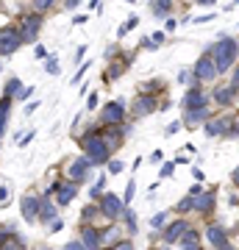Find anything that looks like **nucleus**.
Returning a JSON list of instances; mask_svg holds the SVG:
<instances>
[{"mask_svg":"<svg viewBox=\"0 0 239 250\" xmlns=\"http://www.w3.org/2000/svg\"><path fill=\"white\" fill-rule=\"evenodd\" d=\"M237 98V92L231 89V86H217L214 89V103H220V106H231Z\"/></svg>","mask_w":239,"mask_h":250,"instance_id":"nucleus-20","label":"nucleus"},{"mask_svg":"<svg viewBox=\"0 0 239 250\" xmlns=\"http://www.w3.org/2000/svg\"><path fill=\"white\" fill-rule=\"evenodd\" d=\"M44 56H47V50L42 45H36V59H44Z\"/></svg>","mask_w":239,"mask_h":250,"instance_id":"nucleus-51","label":"nucleus"},{"mask_svg":"<svg viewBox=\"0 0 239 250\" xmlns=\"http://www.w3.org/2000/svg\"><path fill=\"white\" fill-rule=\"evenodd\" d=\"M225 136H228V139H237V136H239V117L234 120V125H231V131Z\"/></svg>","mask_w":239,"mask_h":250,"instance_id":"nucleus-40","label":"nucleus"},{"mask_svg":"<svg viewBox=\"0 0 239 250\" xmlns=\"http://www.w3.org/2000/svg\"><path fill=\"white\" fill-rule=\"evenodd\" d=\"M217 189H209V192H200V195L192 197V211H197V214H209L214 208V203H217Z\"/></svg>","mask_w":239,"mask_h":250,"instance_id":"nucleus-10","label":"nucleus"},{"mask_svg":"<svg viewBox=\"0 0 239 250\" xmlns=\"http://www.w3.org/2000/svg\"><path fill=\"white\" fill-rule=\"evenodd\" d=\"M175 172V164L173 161H167V164H161V172H159V178H170Z\"/></svg>","mask_w":239,"mask_h":250,"instance_id":"nucleus-36","label":"nucleus"},{"mask_svg":"<svg viewBox=\"0 0 239 250\" xmlns=\"http://www.w3.org/2000/svg\"><path fill=\"white\" fill-rule=\"evenodd\" d=\"M56 220V203L50 197L39 195V214H36V223H53Z\"/></svg>","mask_w":239,"mask_h":250,"instance_id":"nucleus-19","label":"nucleus"},{"mask_svg":"<svg viewBox=\"0 0 239 250\" xmlns=\"http://www.w3.org/2000/svg\"><path fill=\"white\" fill-rule=\"evenodd\" d=\"M142 47H148V50H156L159 45H156V42H151V39H142Z\"/></svg>","mask_w":239,"mask_h":250,"instance_id":"nucleus-48","label":"nucleus"},{"mask_svg":"<svg viewBox=\"0 0 239 250\" xmlns=\"http://www.w3.org/2000/svg\"><path fill=\"white\" fill-rule=\"evenodd\" d=\"M195 81H214L217 78V67H214V59H212V53H203L200 59H197V64H195Z\"/></svg>","mask_w":239,"mask_h":250,"instance_id":"nucleus-7","label":"nucleus"},{"mask_svg":"<svg viewBox=\"0 0 239 250\" xmlns=\"http://www.w3.org/2000/svg\"><path fill=\"white\" fill-rule=\"evenodd\" d=\"M181 131V123H170L167 128H164V136H173V134H178Z\"/></svg>","mask_w":239,"mask_h":250,"instance_id":"nucleus-39","label":"nucleus"},{"mask_svg":"<svg viewBox=\"0 0 239 250\" xmlns=\"http://www.w3.org/2000/svg\"><path fill=\"white\" fill-rule=\"evenodd\" d=\"M0 70H3V64H0Z\"/></svg>","mask_w":239,"mask_h":250,"instance_id":"nucleus-60","label":"nucleus"},{"mask_svg":"<svg viewBox=\"0 0 239 250\" xmlns=\"http://www.w3.org/2000/svg\"><path fill=\"white\" fill-rule=\"evenodd\" d=\"M125 120V100H114V103H106V106L100 108V125H123Z\"/></svg>","mask_w":239,"mask_h":250,"instance_id":"nucleus-4","label":"nucleus"},{"mask_svg":"<svg viewBox=\"0 0 239 250\" xmlns=\"http://www.w3.org/2000/svg\"><path fill=\"white\" fill-rule=\"evenodd\" d=\"M206 242L212 245V250L222 248V245H228V231H225L220 223H212L209 228H206Z\"/></svg>","mask_w":239,"mask_h":250,"instance_id":"nucleus-12","label":"nucleus"},{"mask_svg":"<svg viewBox=\"0 0 239 250\" xmlns=\"http://www.w3.org/2000/svg\"><path fill=\"white\" fill-rule=\"evenodd\" d=\"M9 108H11V98L0 100V139L6 134V123H9Z\"/></svg>","mask_w":239,"mask_h":250,"instance_id":"nucleus-22","label":"nucleus"},{"mask_svg":"<svg viewBox=\"0 0 239 250\" xmlns=\"http://www.w3.org/2000/svg\"><path fill=\"white\" fill-rule=\"evenodd\" d=\"M39 28H42V17H39V14H28V17H22V28H20V39H22V45H34Z\"/></svg>","mask_w":239,"mask_h":250,"instance_id":"nucleus-6","label":"nucleus"},{"mask_svg":"<svg viewBox=\"0 0 239 250\" xmlns=\"http://www.w3.org/2000/svg\"><path fill=\"white\" fill-rule=\"evenodd\" d=\"M81 150L87 153V159L92 161V167L111 161V147L103 142V131L100 128H89L87 134L81 136Z\"/></svg>","mask_w":239,"mask_h":250,"instance_id":"nucleus-1","label":"nucleus"},{"mask_svg":"<svg viewBox=\"0 0 239 250\" xmlns=\"http://www.w3.org/2000/svg\"><path fill=\"white\" fill-rule=\"evenodd\" d=\"M161 86H164L161 81H151V83H142L139 92H142V95H151V98H153V92H161Z\"/></svg>","mask_w":239,"mask_h":250,"instance_id":"nucleus-27","label":"nucleus"},{"mask_svg":"<svg viewBox=\"0 0 239 250\" xmlns=\"http://www.w3.org/2000/svg\"><path fill=\"white\" fill-rule=\"evenodd\" d=\"M98 208H100V214L109 217L111 223H117V217H123V211H125L120 195H111V192H103V197H98Z\"/></svg>","mask_w":239,"mask_h":250,"instance_id":"nucleus-3","label":"nucleus"},{"mask_svg":"<svg viewBox=\"0 0 239 250\" xmlns=\"http://www.w3.org/2000/svg\"><path fill=\"white\" fill-rule=\"evenodd\" d=\"M31 92H34V89H31V86H22V89H20V95H17V98H20V100H25L28 95H31Z\"/></svg>","mask_w":239,"mask_h":250,"instance_id":"nucleus-47","label":"nucleus"},{"mask_svg":"<svg viewBox=\"0 0 239 250\" xmlns=\"http://www.w3.org/2000/svg\"><path fill=\"white\" fill-rule=\"evenodd\" d=\"M6 197H9V192H6V187H0V203H6Z\"/></svg>","mask_w":239,"mask_h":250,"instance_id":"nucleus-53","label":"nucleus"},{"mask_svg":"<svg viewBox=\"0 0 239 250\" xmlns=\"http://www.w3.org/2000/svg\"><path fill=\"white\" fill-rule=\"evenodd\" d=\"M89 167H92V161H89L87 156H84V159H75L70 164V172H67V175H70V181L75 184V187L89 181Z\"/></svg>","mask_w":239,"mask_h":250,"instance_id":"nucleus-8","label":"nucleus"},{"mask_svg":"<svg viewBox=\"0 0 239 250\" xmlns=\"http://www.w3.org/2000/svg\"><path fill=\"white\" fill-rule=\"evenodd\" d=\"M36 108H39V100H36V103H28V106H25V114H34Z\"/></svg>","mask_w":239,"mask_h":250,"instance_id":"nucleus-49","label":"nucleus"},{"mask_svg":"<svg viewBox=\"0 0 239 250\" xmlns=\"http://www.w3.org/2000/svg\"><path fill=\"white\" fill-rule=\"evenodd\" d=\"M100 214V208H98V203H92V206H84L81 208V220H84V225H92V220Z\"/></svg>","mask_w":239,"mask_h":250,"instance_id":"nucleus-26","label":"nucleus"},{"mask_svg":"<svg viewBox=\"0 0 239 250\" xmlns=\"http://www.w3.org/2000/svg\"><path fill=\"white\" fill-rule=\"evenodd\" d=\"M123 214H125V225H128V233H136V214H133L128 206H125Z\"/></svg>","mask_w":239,"mask_h":250,"instance_id":"nucleus-29","label":"nucleus"},{"mask_svg":"<svg viewBox=\"0 0 239 250\" xmlns=\"http://www.w3.org/2000/svg\"><path fill=\"white\" fill-rule=\"evenodd\" d=\"M22 248H25V245H22L20 236H11L9 242H3V245H0V250H22Z\"/></svg>","mask_w":239,"mask_h":250,"instance_id":"nucleus-30","label":"nucleus"},{"mask_svg":"<svg viewBox=\"0 0 239 250\" xmlns=\"http://www.w3.org/2000/svg\"><path fill=\"white\" fill-rule=\"evenodd\" d=\"M20 89H22V81H20V78H9V81H6V89H3V98H17Z\"/></svg>","mask_w":239,"mask_h":250,"instance_id":"nucleus-24","label":"nucleus"},{"mask_svg":"<svg viewBox=\"0 0 239 250\" xmlns=\"http://www.w3.org/2000/svg\"><path fill=\"white\" fill-rule=\"evenodd\" d=\"M64 228V220H53V223H50V231H62Z\"/></svg>","mask_w":239,"mask_h":250,"instance_id":"nucleus-46","label":"nucleus"},{"mask_svg":"<svg viewBox=\"0 0 239 250\" xmlns=\"http://www.w3.org/2000/svg\"><path fill=\"white\" fill-rule=\"evenodd\" d=\"M237 56H239V42L231 39V36H222L220 42L214 45L212 50V59H214V67H217V75L222 72H231L234 64H237Z\"/></svg>","mask_w":239,"mask_h":250,"instance_id":"nucleus-2","label":"nucleus"},{"mask_svg":"<svg viewBox=\"0 0 239 250\" xmlns=\"http://www.w3.org/2000/svg\"><path fill=\"white\" fill-rule=\"evenodd\" d=\"M161 39H164V34H161V31H156V34L151 36V42H156V45H161Z\"/></svg>","mask_w":239,"mask_h":250,"instance_id":"nucleus-50","label":"nucleus"},{"mask_svg":"<svg viewBox=\"0 0 239 250\" xmlns=\"http://www.w3.org/2000/svg\"><path fill=\"white\" fill-rule=\"evenodd\" d=\"M197 3H200V6H214L217 0H197Z\"/></svg>","mask_w":239,"mask_h":250,"instance_id":"nucleus-56","label":"nucleus"},{"mask_svg":"<svg viewBox=\"0 0 239 250\" xmlns=\"http://www.w3.org/2000/svg\"><path fill=\"white\" fill-rule=\"evenodd\" d=\"M128 64H131V56H128V59H123V62H114V67H109L106 78H120V75L128 70Z\"/></svg>","mask_w":239,"mask_h":250,"instance_id":"nucleus-25","label":"nucleus"},{"mask_svg":"<svg viewBox=\"0 0 239 250\" xmlns=\"http://www.w3.org/2000/svg\"><path fill=\"white\" fill-rule=\"evenodd\" d=\"M36 250H50V248H47V245H39V248H36Z\"/></svg>","mask_w":239,"mask_h":250,"instance_id":"nucleus-58","label":"nucleus"},{"mask_svg":"<svg viewBox=\"0 0 239 250\" xmlns=\"http://www.w3.org/2000/svg\"><path fill=\"white\" fill-rule=\"evenodd\" d=\"M81 245L87 250H100V231L95 225H81Z\"/></svg>","mask_w":239,"mask_h":250,"instance_id":"nucleus-15","label":"nucleus"},{"mask_svg":"<svg viewBox=\"0 0 239 250\" xmlns=\"http://www.w3.org/2000/svg\"><path fill=\"white\" fill-rule=\"evenodd\" d=\"M103 192H106V175H100V178H98V184L92 187V192H89V197H95V200H98V197L103 195Z\"/></svg>","mask_w":239,"mask_h":250,"instance_id":"nucleus-28","label":"nucleus"},{"mask_svg":"<svg viewBox=\"0 0 239 250\" xmlns=\"http://www.w3.org/2000/svg\"><path fill=\"white\" fill-rule=\"evenodd\" d=\"M20 206H22V217H25V223H36V214H39V195L28 192Z\"/></svg>","mask_w":239,"mask_h":250,"instance_id":"nucleus-16","label":"nucleus"},{"mask_svg":"<svg viewBox=\"0 0 239 250\" xmlns=\"http://www.w3.org/2000/svg\"><path fill=\"white\" fill-rule=\"evenodd\" d=\"M195 242H200V233L192 231V228H189V231H186L184 236H181V245H195Z\"/></svg>","mask_w":239,"mask_h":250,"instance_id":"nucleus-33","label":"nucleus"},{"mask_svg":"<svg viewBox=\"0 0 239 250\" xmlns=\"http://www.w3.org/2000/svg\"><path fill=\"white\" fill-rule=\"evenodd\" d=\"M128 3H136V0H128Z\"/></svg>","mask_w":239,"mask_h":250,"instance_id":"nucleus-59","label":"nucleus"},{"mask_svg":"<svg viewBox=\"0 0 239 250\" xmlns=\"http://www.w3.org/2000/svg\"><path fill=\"white\" fill-rule=\"evenodd\" d=\"M164 223H167V211H159V214H156V217L151 220V225H153V228H161Z\"/></svg>","mask_w":239,"mask_h":250,"instance_id":"nucleus-38","label":"nucleus"},{"mask_svg":"<svg viewBox=\"0 0 239 250\" xmlns=\"http://www.w3.org/2000/svg\"><path fill=\"white\" fill-rule=\"evenodd\" d=\"M206 136H225L231 131V125H234V120L231 117H217V120H206Z\"/></svg>","mask_w":239,"mask_h":250,"instance_id":"nucleus-11","label":"nucleus"},{"mask_svg":"<svg viewBox=\"0 0 239 250\" xmlns=\"http://www.w3.org/2000/svg\"><path fill=\"white\" fill-rule=\"evenodd\" d=\"M50 3H53V0H34V6H36L39 11H44L47 6H50Z\"/></svg>","mask_w":239,"mask_h":250,"instance_id":"nucleus-43","label":"nucleus"},{"mask_svg":"<svg viewBox=\"0 0 239 250\" xmlns=\"http://www.w3.org/2000/svg\"><path fill=\"white\" fill-rule=\"evenodd\" d=\"M237 3H239V0H237Z\"/></svg>","mask_w":239,"mask_h":250,"instance_id":"nucleus-61","label":"nucleus"},{"mask_svg":"<svg viewBox=\"0 0 239 250\" xmlns=\"http://www.w3.org/2000/svg\"><path fill=\"white\" fill-rule=\"evenodd\" d=\"M175 25H178L175 20H170V17H167V25H164V28H167V31H175Z\"/></svg>","mask_w":239,"mask_h":250,"instance_id":"nucleus-52","label":"nucleus"},{"mask_svg":"<svg viewBox=\"0 0 239 250\" xmlns=\"http://www.w3.org/2000/svg\"><path fill=\"white\" fill-rule=\"evenodd\" d=\"M133 117H145V114H153V111H159V106H156V100L151 98V95H139V98L133 100Z\"/></svg>","mask_w":239,"mask_h":250,"instance_id":"nucleus-18","label":"nucleus"},{"mask_svg":"<svg viewBox=\"0 0 239 250\" xmlns=\"http://www.w3.org/2000/svg\"><path fill=\"white\" fill-rule=\"evenodd\" d=\"M109 172H123V161L111 159V161H109Z\"/></svg>","mask_w":239,"mask_h":250,"instance_id":"nucleus-41","label":"nucleus"},{"mask_svg":"<svg viewBox=\"0 0 239 250\" xmlns=\"http://www.w3.org/2000/svg\"><path fill=\"white\" fill-rule=\"evenodd\" d=\"M114 250H133V245H131V242H125V239H120Z\"/></svg>","mask_w":239,"mask_h":250,"instance_id":"nucleus-44","label":"nucleus"},{"mask_svg":"<svg viewBox=\"0 0 239 250\" xmlns=\"http://www.w3.org/2000/svg\"><path fill=\"white\" fill-rule=\"evenodd\" d=\"M189 208H192V195H186L184 200H181V203L175 206V211H181V214H186V211H189Z\"/></svg>","mask_w":239,"mask_h":250,"instance_id":"nucleus-34","label":"nucleus"},{"mask_svg":"<svg viewBox=\"0 0 239 250\" xmlns=\"http://www.w3.org/2000/svg\"><path fill=\"white\" fill-rule=\"evenodd\" d=\"M228 86H231L234 92H239V64L231 70V83H228Z\"/></svg>","mask_w":239,"mask_h":250,"instance_id":"nucleus-35","label":"nucleus"},{"mask_svg":"<svg viewBox=\"0 0 239 250\" xmlns=\"http://www.w3.org/2000/svg\"><path fill=\"white\" fill-rule=\"evenodd\" d=\"M117 242H120L117 225H111V228H106V231H100V248H103V245H117Z\"/></svg>","mask_w":239,"mask_h":250,"instance_id":"nucleus-23","label":"nucleus"},{"mask_svg":"<svg viewBox=\"0 0 239 250\" xmlns=\"http://www.w3.org/2000/svg\"><path fill=\"white\" fill-rule=\"evenodd\" d=\"M44 70L50 72V75H56V72L62 70V64H59V59H47V64H44Z\"/></svg>","mask_w":239,"mask_h":250,"instance_id":"nucleus-37","label":"nucleus"},{"mask_svg":"<svg viewBox=\"0 0 239 250\" xmlns=\"http://www.w3.org/2000/svg\"><path fill=\"white\" fill-rule=\"evenodd\" d=\"M20 45H22V39H20V28H14V25L0 28V56H11Z\"/></svg>","mask_w":239,"mask_h":250,"instance_id":"nucleus-5","label":"nucleus"},{"mask_svg":"<svg viewBox=\"0 0 239 250\" xmlns=\"http://www.w3.org/2000/svg\"><path fill=\"white\" fill-rule=\"evenodd\" d=\"M136 22H139V17H128V22H123V25L117 28V36H125L131 28H136Z\"/></svg>","mask_w":239,"mask_h":250,"instance_id":"nucleus-32","label":"nucleus"},{"mask_svg":"<svg viewBox=\"0 0 239 250\" xmlns=\"http://www.w3.org/2000/svg\"><path fill=\"white\" fill-rule=\"evenodd\" d=\"M151 11L156 14V17H170V11H173V0H153Z\"/></svg>","mask_w":239,"mask_h":250,"instance_id":"nucleus-21","label":"nucleus"},{"mask_svg":"<svg viewBox=\"0 0 239 250\" xmlns=\"http://www.w3.org/2000/svg\"><path fill=\"white\" fill-rule=\"evenodd\" d=\"M56 192V203L59 206H67V203H72V197L78 195V187H75V184H72V181H56L53 187H50Z\"/></svg>","mask_w":239,"mask_h":250,"instance_id":"nucleus-9","label":"nucleus"},{"mask_svg":"<svg viewBox=\"0 0 239 250\" xmlns=\"http://www.w3.org/2000/svg\"><path fill=\"white\" fill-rule=\"evenodd\" d=\"M214 250H237V248H234V245L228 242V245H222V248H214Z\"/></svg>","mask_w":239,"mask_h":250,"instance_id":"nucleus-57","label":"nucleus"},{"mask_svg":"<svg viewBox=\"0 0 239 250\" xmlns=\"http://www.w3.org/2000/svg\"><path fill=\"white\" fill-rule=\"evenodd\" d=\"M186 231H189V223H186V220H173L170 228L164 231V242H167V245H175V242H181V236H184Z\"/></svg>","mask_w":239,"mask_h":250,"instance_id":"nucleus-17","label":"nucleus"},{"mask_svg":"<svg viewBox=\"0 0 239 250\" xmlns=\"http://www.w3.org/2000/svg\"><path fill=\"white\" fill-rule=\"evenodd\" d=\"M209 106V98H206V92L200 86H189L184 95V108H203Z\"/></svg>","mask_w":239,"mask_h":250,"instance_id":"nucleus-13","label":"nucleus"},{"mask_svg":"<svg viewBox=\"0 0 239 250\" xmlns=\"http://www.w3.org/2000/svg\"><path fill=\"white\" fill-rule=\"evenodd\" d=\"M231 181H234V184H237V187H239V167H237V170H234V172H231Z\"/></svg>","mask_w":239,"mask_h":250,"instance_id":"nucleus-54","label":"nucleus"},{"mask_svg":"<svg viewBox=\"0 0 239 250\" xmlns=\"http://www.w3.org/2000/svg\"><path fill=\"white\" fill-rule=\"evenodd\" d=\"M133 192H136V181L131 178V181H128V187H125V195L120 197V200H123V206H128L133 200Z\"/></svg>","mask_w":239,"mask_h":250,"instance_id":"nucleus-31","label":"nucleus"},{"mask_svg":"<svg viewBox=\"0 0 239 250\" xmlns=\"http://www.w3.org/2000/svg\"><path fill=\"white\" fill-rule=\"evenodd\" d=\"M87 108H98V95H89V100H87Z\"/></svg>","mask_w":239,"mask_h":250,"instance_id":"nucleus-45","label":"nucleus"},{"mask_svg":"<svg viewBox=\"0 0 239 250\" xmlns=\"http://www.w3.org/2000/svg\"><path fill=\"white\" fill-rule=\"evenodd\" d=\"M62 250H87V248H84L81 242H67V245H64Z\"/></svg>","mask_w":239,"mask_h":250,"instance_id":"nucleus-42","label":"nucleus"},{"mask_svg":"<svg viewBox=\"0 0 239 250\" xmlns=\"http://www.w3.org/2000/svg\"><path fill=\"white\" fill-rule=\"evenodd\" d=\"M209 117H212V108H209V106H203V108H186V114H184V120H181V125H186V128H195V125L206 123Z\"/></svg>","mask_w":239,"mask_h":250,"instance_id":"nucleus-14","label":"nucleus"},{"mask_svg":"<svg viewBox=\"0 0 239 250\" xmlns=\"http://www.w3.org/2000/svg\"><path fill=\"white\" fill-rule=\"evenodd\" d=\"M184 250H200V242H195V245H184Z\"/></svg>","mask_w":239,"mask_h":250,"instance_id":"nucleus-55","label":"nucleus"}]
</instances>
